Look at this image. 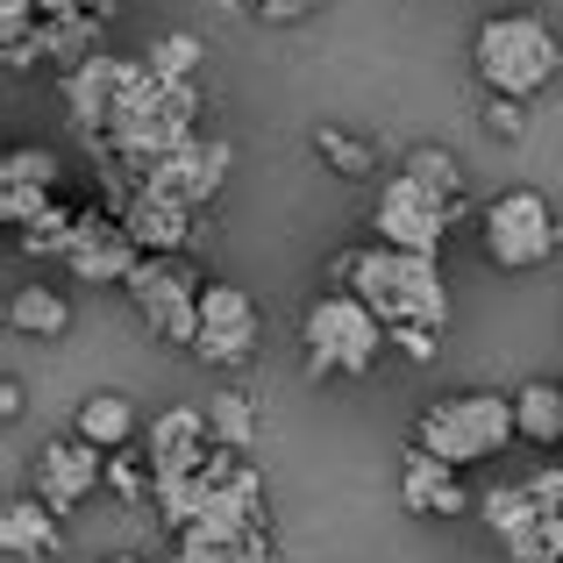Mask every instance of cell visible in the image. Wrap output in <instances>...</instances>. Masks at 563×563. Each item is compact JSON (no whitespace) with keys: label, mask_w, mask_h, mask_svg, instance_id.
Listing matches in <instances>:
<instances>
[{"label":"cell","mask_w":563,"mask_h":563,"mask_svg":"<svg viewBox=\"0 0 563 563\" xmlns=\"http://www.w3.org/2000/svg\"><path fill=\"white\" fill-rule=\"evenodd\" d=\"M364 307L385 321V329H421V335H442V321H450V286H442L435 257H407V250H357V264H350V286Z\"/></svg>","instance_id":"1"},{"label":"cell","mask_w":563,"mask_h":563,"mask_svg":"<svg viewBox=\"0 0 563 563\" xmlns=\"http://www.w3.org/2000/svg\"><path fill=\"white\" fill-rule=\"evenodd\" d=\"M393 350V329L357 300V292H321L300 314V364L307 378H364Z\"/></svg>","instance_id":"2"},{"label":"cell","mask_w":563,"mask_h":563,"mask_svg":"<svg viewBox=\"0 0 563 563\" xmlns=\"http://www.w3.org/2000/svg\"><path fill=\"white\" fill-rule=\"evenodd\" d=\"M521 428H514V393H450L413 421V450L442 456V464H485V456L514 450Z\"/></svg>","instance_id":"3"},{"label":"cell","mask_w":563,"mask_h":563,"mask_svg":"<svg viewBox=\"0 0 563 563\" xmlns=\"http://www.w3.org/2000/svg\"><path fill=\"white\" fill-rule=\"evenodd\" d=\"M563 71V43L542 14H493L478 29V79L499 100H536Z\"/></svg>","instance_id":"4"},{"label":"cell","mask_w":563,"mask_h":563,"mask_svg":"<svg viewBox=\"0 0 563 563\" xmlns=\"http://www.w3.org/2000/svg\"><path fill=\"white\" fill-rule=\"evenodd\" d=\"M556 243H563L556 200H550V192H536V186L499 192V200L478 214V250L499 264V272H536V264H550Z\"/></svg>","instance_id":"5"},{"label":"cell","mask_w":563,"mask_h":563,"mask_svg":"<svg viewBox=\"0 0 563 563\" xmlns=\"http://www.w3.org/2000/svg\"><path fill=\"white\" fill-rule=\"evenodd\" d=\"M122 292L136 300V314L151 321L157 343H179V350L200 343V292H207V278L192 272L186 257H143Z\"/></svg>","instance_id":"6"},{"label":"cell","mask_w":563,"mask_h":563,"mask_svg":"<svg viewBox=\"0 0 563 563\" xmlns=\"http://www.w3.org/2000/svg\"><path fill=\"white\" fill-rule=\"evenodd\" d=\"M264 343V307L250 300L243 286H229V278H214V286L200 292V343H192V357L200 364H221V372H235V364H250Z\"/></svg>","instance_id":"7"},{"label":"cell","mask_w":563,"mask_h":563,"mask_svg":"<svg viewBox=\"0 0 563 563\" xmlns=\"http://www.w3.org/2000/svg\"><path fill=\"white\" fill-rule=\"evenodd\" d=\"M378 243L385 250H407V257H435L442 235H450V207L435 200L428 186H413L407 172H393V179L378 186V214H372Z\"/></svg>","instance_id":"8"},{"label":"cell","mask_w":563,"mask_h":563,"mask_svg":"<svg viewBox=\"0 0 563 563\" xmlns=\"http://www.w3.org/2000/svg\"><path fill=\"white\" fill-rule=\"evenodd\" d=\"M143 264V243L129 235L122 214H100V207H86L79 221V243L65 250V272L86 278V286H129V272Z\"/></svg>","instance_id":"9"},{"label":"cell","mask_w":563,"mask_h":563,"mask_svg":"<svg viewBox=\"0 0 563 563\" xmlns=\"http://www.w3.org/2000/svg\"><path fill=\"white\" fill-rule=\"evenodd\" d=\"M100 485H108V450H93V442H79V435H57V442L36 450V499L43 507L71 514V507H86Z\"/></svg>","instance_id":"10"},{"label":"cell","mask_w":563,"mask_h":563,"mask_svg":"<svg viewBox=\"0 0 563 563\" xmlns=\"http://www.w3.org/2000/svg\"><path fill=\"white\" fill-rule=\"evenodd\" d=\"M143 186L200 214V207L214 200L221 186H229V143H221V136H192V143H179V151L165 157V165L143 172Z\"/></svg>","instance_id":"11"},{"label":"cell","mask_w":563,"mask_h":563,"mask_svg":"<svg viewBox=\"0 0 563 563\" xmlns=\"http://www.w3.org/2000/svg\"><path fill=\"white\" fill-rule=\"evenodd\" d=\"M122 79H129V57H114V51H93L86 65L65 71V100H71V122H79L86 143H108V122H114V100H122Z\"/></svg>","instance_id":"12"},{"label":"cell","mask_w":563,"mask_h":563,"mask_svg":"<svg viewBox=\"0 0 563 563\" xmlns=\"http://www.w3.org/2000/svg\"><path fill=\"white\" fill-rule=\"evenodd\" d=\"M151 471L157 478H200L207 456H214V435H207V413L200 407H165L151 421Z\"/></svg>","instance_id":"13"},{"label":"cell","mask_w":563,"mask_h":563,"mask_svg":"<svg viewBox=\"0 0 563 563\" xmlns=\"http://www.w3.org/2000/svg\"><path fill=\"white\" fill-rule=\"evenodd\" d=\"M122 221H129V235L143 243V257H186V250H192V235H200L192 207L165 200V192H151V186H143L136 200L122 207Z\"/></svg>","instance_id":"14"},{"label":"cell","mask_w":563,"mask_h":563,"mask_svg":"<svg viewBox=\"0 0 563 563\" xmlns=\"http://www.w3.org/2000/svg\"><path fill=\"white\" fill-rule=\"evenodd\" d=\"M399 499H407L413 514H435V521L478 507L471 485L456 478V464H442V456H428V450H407V464H399Z\"/></svg>","instance_id":"15"},{"label":"cell","mask_w":563,"mask_h":563,"mask_svg":"<svg viewBox=\"0 0 563 563\" xmlns=\"http://www.w3.org/2000/svg\"><path fill=\"white\" fill-rule=\"evenodd\" d=\"M136 428H143V413H136V399H129V393H86L79 413H71V435L93 442V450H108V456L129 450Z\"/></svg>","instance_id":"16"},{"label":"cell","mask_w":563,"mask_h":563,"mask_svg":"<svg viewBox=\"0 0 563 563\" xmlns=\"http://www.w3.org/2000/svg\"><path fill=\"white\" fill-rule=\"evenodd\" d=\"M0 550H8L14 563L57 556V507H43L36 493H14L8 507H0Z\"/></svg>","instance_id":"17"},{"label":"cell","mask_w":563,"mask_h":563,"mask_svg":"<svg viewBox=\"0 0 563 563\" xmlns=\"http://www.w3.org/2000/svg\"><path fill=\"white\" fill-rule=\"evenodd\" d=\"M8 329L36 335V343H57V335L71 329V300L57 286H43V278H29V286L8 292Z\"/></svg>","instance_id":"18"},{"label":"cell","mask_w":563,"mask_h":563,"mask_svg":"<svg viewBox=\"0 0 563 563\" xmlns=\"http://www.w3.org/2000/svg\"><path fill=\"white\" fill-rule=\"evenodd\" d=\"M514 428H521L528 450H556V442H563V385L556 378L514 385Z\"/></svg>","instance_id":"19"},{"label":"cell","mask_w":563,"mask_h":563,"mask_svg":"<svg viewBox=\"0 0 563 563\" xmlns=\"http://www.w3.org/2000/svg\"><path fill=\"white\" fill-rule=\"evenodd\" d=\"M207 435L221 442V450H257V435H264V413H257V393H243V385H229V393H214L207 399Z\"/></svg>","instance_id":"20"},{"label":"cell","mask_w":563,"mask_h":563,"mask_svg":"<svg viewBox=\"0 0 563 563\" xmlns=\"http://www.w3.org/2000/svg\"><path fill=\"white\" fill-rule=\"evenodd\" d=\"M399 172H407L413 186H428V192H435V200L450 207V221L471 207V192H464V172H456V157H450V151H435V143H421V151H413Z\"/></svg>","instance_id":"21"},{"label":"cell","mask_w":563,"mask_h":563,"mask_svg":"<svg viewBox=\"0 0 563 563\" xmlns=\"http://www.w3.org/2000/svg\"><path fill=\"white\" fill-rule=\"evenodd\" d=\"M108 493L122 499V507H151V499H157L151 456H143V450H114V456H108Z\"/></svg>","instance_id":"22"},{"label":"cell","mask_w":563,"mask_h":563,"mask_svg":"<svg viewBox=\"0 0 563 563\" xmlns=\"http://www.w3.org/2000/svg\"><path fill=\"white\" fill-rule=\"evenodd\" d=\"M143 65L157 71V86H192V71H200V43H192V36H165Z\"/></svg>","instance_id":"23"},{"label":"cell","mask_w":563,"mask_h":563,"mask_svg":"<svg viewBox=\"0 0 563 563\" xmlns=\"http://www.w3.org/2000/svg\"><path fill=\"white\" fill-rule=\"evenodd\" d=\"M314 151L329 157V172H335V179H372V151H364L357 136H343V129H321V136H314Z\"/></svg>","instance_id":"24"},{"label":"cell","mask_w":563,"mask_h":563,"mask_svg":"<svg viewBox=\"0 0 563 563\" xmlns=\"http://www.w3.org/2000/svg\"><path fill=\"white\" fill-rule=\"evenodd\" d=\"M0 186H43V192H57V157L51 151H8V165H0Z\"/></svg>","instance_id":"25"},{"label":"cell","mask_w":563,"mask_h":563,"mask_svg":"<svg viewBox=\"0 0 563 563\" xmlns=\"http://www.w3.org/2000/svg\"><path fill=\"white\" fill-rule=\"evenodd\" d=\"M57 207V192H43V186H0V214L14 221V229H29V221H43Z\"/></svg>","instance_id":"26"},{"label":"cell","mask_w":563,"mask_h":563,"mask_svg":"<svg viewBox=\"0 0 563 563\" xmlns=\"http://www.w3.org/2000/svg\"><path fill=\"white\" fill-rule=\"evenodd\" d=\"M485 129H493V136H507V143H521L528 136V100H485Z\"/></svg>","instance_id":"27"},{"label":"cell","mask_w":563,"mask_h":563,"mask_svg":"<svg viewBox=\"0 0 563 563\" xmlns=\"http://www.w3.org/2000/svg\"><path fill=\"white\" fill-rule=\"evenodd\" d=\"M207 563H272V536L257 528V536H243V542H229V550H214Z\"/></svg>","instance_id":"28"},{"label":"cell","mask_w":563,"mask_h":563,"mask_svg":"<svg viewBox=\"0 0 563 563\" xmlns=\"http://www.w3.org/2000/svg\"><path fill=\"white\" fill-rule=\"evenodd\" d=\"M43 8V22H51V14H108L114 0H36Z\"/></svg>","instance_id":"29"},{"label":"cell","mask_w":563,"mask_h":563,"mask_svg":"<svg viewBox=\"0 0 563 563\" xmlns=\"http://www.w3.org/2000/svg\"><path fill=\"white\" fill-rule=\"evenodd\" d=\"M307 8H321V0H264V14H278V22H292V14H307Z\"/></svg>","instance_id":"30"},{"label":"cell","mask_w":563,"mask_h":563,"mask_svg":"<svg viewBox=\"0 0 563 563\" xmlns=\"http://www.w3.org/2000/svg\"><path fill=\"white\" fill-rule=\"evenodd\" d=\"M108 563H151V556H129V550H122V556H108Z\"/></svg>","instance_id":"31"}]
</instances>
